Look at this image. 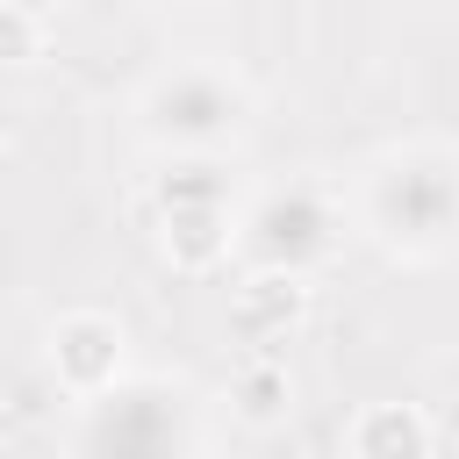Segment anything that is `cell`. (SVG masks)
I'll list each match as a JSON object with an SVG mask.
<instances>
[{
    "mask_svg": "<svg viewBox=\"0 0 459 459\" xmlns=\"http://www.w3.org/2000/svg\"><path fill=\"white\" fill-rule=\"evenodd\" d=\"M230 409H237L251 430L287 423V409H294V373H287V359H273V351L237 359V373H230Z\"/></svg>",
    "mask_w": 459,
    "mask_h": 459,
    "instance_id": "9c48e42d",
    "label": "cell"
},
{
    "mask_svg": "<svg viewBox=\"0 0 459 459\" xmlns=\"http://www.w3.org/2000/svg\"><path fill=\"white\" fill-rule=\"evenodd\" d=\"M151 201H158V208H230L237 186H230V165L201 151V158H172V165L158 172Z\"/></svg>",
    "mask_w": 459,
    "mask_h": 459,
    "instance_id": "30bf717a",
    "label": "cell"
},
{
    "mask_svg": "<svg viewBox=\"0 0 459 459\" xmlns=\"http://www.w3.org/2000/svg\"><path fill=\"white\" fill-rule=\"evenodd\" d=\"M301 316H308V280H287V273H244L230 294V330L251 351L287 344V330H301Z\"/></svg>",
    "mask_w": 459,
    "mask_h": 459,
    "instance_id": "8992f818",
    "label": "cell"
},
{
    "mask_svg": "<svg viewBox=\"0 0 459 459\" xmlns=\"http://www.w3.org/2000/svg\"><path fill=\"white\" fill-rule=\"evenodd\" d=\"M337 201L316 186V179H287V186H265L237 208V230H230V258L244 273H287V280H308L316 265H330L337 251Z\"/></svg>",
    "mask_w": 459,
    "mask_h": 459,
    "instance_id": "3957f363",
    "label": "cell"
},
{
    "mask_svg": "<svg viewBox=\"0 0 459 459\" xmlns=\"http://www.w3.org/2000/svg\"><path fill=\"white\" fill-rule=\"evenodd\" d=\"M43 359H50V380L72 402H93L129 373V337L108 308H65L43 337Z\"/></svg>",
    "mask_w": 459,
    "mask_h": 459,
    "instance_id": "5b68a950",
    "label": "cell"
},
{
    "mask_svg": "<svg viewBox=\"0 0 459 459\" xmlns=\"http://www.w3.org/2000/svg\"><path fill=\"white\" fill-rule=\"evenodd\" d=\"M0 7H22V14H43L50 0H0Z\"/></svg>",
    "mask_w": 459,
    "mask_h": 459,
    "instance_id": "7c38bea8",
    "label": "cell"
},
{
    "mask_svg": "<svg viewBox=\"0 0 459 459\" xmlns=\"http://www.w3.org/2000/svg\"><path fill=\"white\" fill-rule=\"evenodd\" d=\"M194 452V402L165 380H115L108 394L79 402L72 459H186Z\"/></svg>",
    "mask_w": 459,
    "mask_h": 459,
    "instance_id": "277c9868",
    "label": "cell"
},
{
    "mask_svg": "<svg viewBox=\"0 0 459 459\" xmlns=\"http://www.w3.org/2000/svg\"><path fill=\"white\" fill-rule=\"evenodd\" d=\"M359 230L402 265H437L459 237V151L445 136L380 151L359 179Z\"/></svg>",
    "mask_w": 459,
    "mask_h": 459,
    "instance_id": "6da1fadb",
    "label": "cell"
},
{
    "mask_svg": "<svg viewBox=\"0 0 459 459\" xmlns=\"http://www.w3.org/2000/svg\"><path fill=\"white\" fill-rule=\"evenodd\" d=\"M136 129L172 151V158H222L244 129H251V86L230 72V65H208V57H186L172 72H158L143 93H136Z\"/></svg>",
    "mask_w": 459,
    "mask_h": 459,
    "instance_id": "7a4b0ae2",
    "label": "cell"
},
{
    "mask_svg": "<svg viewBox=\"0 0 459 459\" xmlns=\"http://www.w3.org/2000/svg\"><path fill=\"white\" fill-rule=\"evenodd\" d=\"M43 57V14L0 7V65H36Z\"/></svg>",
    "mask_w": 459,
    "mask_h": 459,
    "instance_id": "8fae6325",
    "label": "cell"
},
{
    "mask_svg": "<svg viewBox=\"0 0 459 459\" xmlns=\"http://www.w3.org/2000/svg\"><path fill=\"white\" fill-rule=\"evenodd\" d=\"M230 230H237V201L230 208H158V251L179 273H215L230 258Z\"/></svg>",
    "mask_w": 459,
    "mask_h": 459,
    "instance_id": "ba28073f",
    "label": "cell"
},
{
    "mask_svg": "<svg viewBox=\"0 0 459 459\" xmlns=\"http://www.w3.org/2000/svg\"><path fill=\"white\" fill-rule=\"evenodd\" d=\"M344 459H437V430L416 402H366L344 423Z\"/></svg>",
    "mask_w": 459,
    "mask_h": 459,
    "instance_id": "52a82bcc",
    "label": "cell"
},
{
    "mask_svg": "<svg viewBox=\"0 0 459 459\" xmlns=\"http://www.w3.org/2000/svg\"><path fill=\"white\" fill-rule=\"evenodd\" d=\"M151 7H179V0H151Z\"/></svg>",
    "mask_w": 459,
    "mask_h": 459,
    "instance_id": "4fadbf2b",
    "label": "cell"
}]
</instances>
